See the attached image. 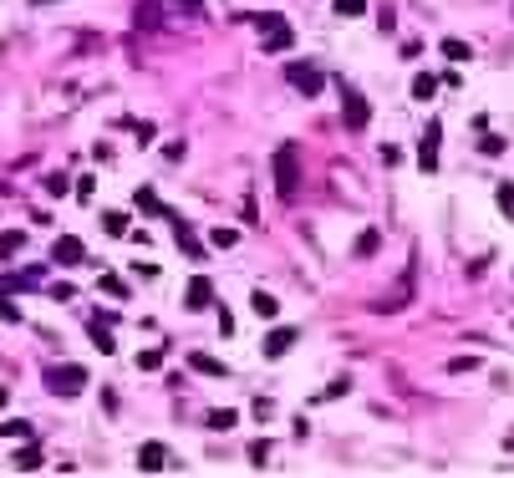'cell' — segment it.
<instances>
[{
  "label": "cell",
  "mask_w": 514,
  "mask_h": 478,
  "mask_svg": "<svg viewBox=\"0 0 514 478\" xmlns=\"http://www.w3.org/2000/svg\"><path fill=\"white\" fill-rule=\"evenodd\" d=\"M275 193H281L285 204L301 193V148H295V143L275 148Z\"/></svg>",
  "instance_id": "cell-1"
},
{
  "label": "cell",
  "mask_w": 514,
  "mask_h": 478,
  "mask_svg": "<svg viewBox=\"0 0 514 478\" xmlns=\"http://www.w3.org/2000/svg\"><path fill=\"white\" fill-rule=\"evenodd\" d=\"M46 392L51 397H82L87 392V366H77V361H61L46 372Z\"/></svg>",
  "instance_id": "cell-2"
},
{
  "label": "cell",
  "mask_w": 514,
  "mask_h": 478,
  "mask_svg": "<svg viewBox=\"0 0 514 478\" xmlns=\"http://www.w3.org/2000/svg\"><path fill=\"white\" fill-rule=\"evenodd\" d=\"M285 82H290L301 97H321V86H326V77H321L316 61H290V67H285Z\"/></svg>",
  "instance_id": "cell-3"
},
{
  "label": "cell",
  "mask_w": 514,
  "mask_h": 478,
  "mask_svg": "<svg viewBox=\"0 0 514 478\" xmlns=\"http://www.w3.org/2000/svg\"><path fill=\"white\" fill-rule=\"evenodd\" d=\"M341 117H347V133H367V122H372L367 97L352 92V86H341Z\"/></svg>",
  "instance_id": "cell-4"
},
{
  "label": "cell",
  "mask_w": 514,
  "mask_h": 478,
  "mask_svg": "<svg viewBox=\"0 0 514 478\" xmlns=\"http://www.w3.org/2000/svg\"><path fill=\"white\" fill-rule=\"evenodd\" d=\"M438 143H443V122H428L423 127V148H418V168L423 173H438Z\"/></svg>",
  "instance_id": "cell-5"
},
{
  "label": "cell",
  "mask_w": 514,
  "mask_h": 478,
  "mask_svg": "<svg viewBox=\"0 0 514 478\" xmlns=\"http://www.w3.org/2000/svg\"><path fill=\"white\" fill-rule=\"evenodd\" d=\"M295 341H301V331H295V325H275V331L265 336V346H260V351H265V356L275 361V356H285V351H290Z\"/></svg>",
  "instance_id": "cell-6"
},
{
  "label": "cell",
  "mask_w": 514,
  "mask_h": 478,
  "mask_svg": "<svg viewBox=\"0 0 514 478\" xmlns=\"http://www.w3.org/2000/svg\"><path fill=\"white\" fill-rule=\"evenodd\" d=\"M133 26L138 31H163V0H138L133 6Z\"/></svg>",
  "instance_id": "cell-7"
},
{
  "label": "cell",
  "mask_w": 514,
  "mask_h": 478,
  "mask_svg": "<svg viewBox=\"0 0 514 478\" xmlns=\"http://www.w3.org/2000/svg\"><path fill=\"white\" fill-rule=\"evenodd\" d=\"M82 254H87V250H82L77 234H61L56 245H51V259H56V265H82Z\"/></svg>",
  "instance_id": "cell-8"
},
{
  "label": "cell",
  "mask_w": 514,
  "mask_h": 478,
  "mask_svg": "<svg viewBox=\"0 0 514 478\" xmlns=\"http://www.w3.org/2000/svg\"><path fill=\"white\" fill-rule=\"evenodd\" d=\"M290 46H295V31L285 26V20H281V26H270L265 41H260V51H270V56H281V51H290Z\"/></svg>",
  "instance_id": "cell-9"
},
{
  "label": "cell",
  "mask_w": 514,
  "mask_h": 478,
  "mask_svg": "<svg viewBox=\"0 0 514 478\" xmlns=\"http://www.w3.org/2000/svg\"><path fill=\"white\" fill-rule=\"evenodd\" d=\"M184 306H188V311H209V306H214V285H209L204 275H199V280H188V295H184Z\"/></svg>",
  "instance_id": "cell-10"
},
{
  "label": "cell",
  "mask_w": 514,
  "mask_h": 478,
  "mask_svg": "<svg viewBox=\"0 0 514 478\" xmlns=\"http://www.w3.org/2000/svg\"><path fill=\"white\" fill-rule=\"evenodd\" d=\"M138 468H143V473L168 468V448H163V443H143V448H138Z\"/></svg>",
  "instance_id": "cell-11"
},
{
  "label": "cell",
  "mask_w": 514,
  "mask_h": 478,
  "mask_svg": "<svg viewBox=\"0 0 514 478\" xmlns=\"http://www.w3.org/2000/svg\"><path fill=\"white\" fill-rule=\"evenodd\" d=\"M188 366H194V372H204V377H229V366L214 361L209 351H188Z\"/></svg>",
  "instance_id": "cell-12"
},
{
  "label": "cell",
  "mask_w": 514,
  "mask_h": 478,
  "mask_svg": "<svg viewBox=\"0 0 514 478\" xmlns=\"http://www.w3.org/2000/svg\"><path fill=\"white\" fill-rule=\"evenodd\" d=\"M377 245H382V229H361V234H356V245H352V254H356V259H372Z\"/></svg>",
  "instance_id": "cell-13"
},
{
  "label": "cell",
  "mask_w": 514,
  "mask_h": 478,
  "mask_svg": "<svg viewBox=\"0 0 514 478\" xmlns=\"http://www.w3.org/2000/svg\"><path fill=\"white\" fill-rule=\"evenodd\" d=\"M250 311L260 316V321H275V311H281V300H275V295H265V290H255V295H250Z\"/></svg>",
  "instance_id": "cell-14"
},
{
  "label": "cell",
  "mask_w": 514,
  "mask_h": 478,
  "mask_svg": "<svg viewBox=\"0 0 514 478\" xmlns=\"http://www.w3.org/2000/svg\"><path fill=\"white\" fill-rule=\"evenodd\" d=\"M138 209H143V214H153V219H168V214H174V209H163V204H158V193H153V188H138Z\"/></svg>",
  "instance_id": "cell-15"
},
{
  "label": "cell",
  "mask_w": 514,
  "mask_h": 478,
  "mask_svg": "<svg viewBox=\"0 0 514 478\" xmlns=\"http://www.w3.org/2000/svg\"><path fill=\"white\" fill-rule=\"evenodd\" d=\"M20 250H26V234H20V229H0V254H20Z\"/></svg>",
  "instance_id": "cell-16"
},
{
  "label": "cell",
  "mask_w": 514,
  "mask_h": 478,
  "mask_svg": "<svg viewBox=\"0 0 514 478\" xmlns=\"http://www.w3.org/2000/svg\"><path fill=\"white\" fill-rule=\"evenodd\" d=\"M204 422H209L214 432H229L234 422H240V412H229V407H219V412H209V418H204Z\"/></svg>",
  "instance_id": "cell-17"
},
{
  "label": "cell",
  "mask_w": 514,
  "mask_h": 478,
  "mask_svg": "<svg viewBox=\"0 0 514 478\" xmlns=\"http://www.w3.org/2000/svg\"><path fill=\"white\" fill-rule=\"evenodd\" d=\"M443 56H448V61H468V56H474V46L458 41V36H448V41H443Z\"/></svg>",
  "instance_id": "cell-18"
},
{
  "label": "cell",
  "mask_w": 514,
  "mask_h": 478,
  "mask_svg": "<svg viewBox=\"0 0 514 478\" xmlns=\"http://www.w3.org/2000/svg\"><path fill=\"white\" fill-rule=\"evenodd\" d=\"M92 346L97 351H117V341L107 336V321H97V316H92Z\"/></svg>",
  "instance_id": "cell-19"
},
{
  "label": "cell",
  "mask_w": 514,
  "mask_h": 478,
  "mask_svg": "<svg viewBox=\"0 0 514 478\" xmlns=\"http://www.w3.org/2000/svg\"><path fill=\"white\" fill-rule=\"evenodd\" d=\"M413 97H418V102H428V97H438V82L428 77V72H418V77H413Z\"/></svg>",
  "instance_id": "cell-20"
},
{
  "label": "cell",
  "mask_w": 514,
  "mask_h": 478,
  "mask_svg": "<svg viewBox=\"0 0 514 478\" xmlns=\"http://www.w3.org/2000/svg\"><path fill=\"white\" fill-rule=\"evenodd\" d=\"M31 285H41V270H20L6 280V290H31Z\"/></svg>",
  "instance_id": "cell-21"
},
{
  "label": "cell",
  "mask_w": 514,
  "mask_h": 478,
  "mask_svg": "<svg viewBox=\"0 0 514 478\" xmlns=\"http://www.w3.org/2000/svg\"><path fill=\"white\" fill-rule=\"evenodd\" d=\"M122 133H133V138H138V143L148 148V143H153V133H158V127H153V122H122Z\"/></svg>",
  "instance_id": "cell-22"
},
{
  "label": "cell",
  "mask_w": 514,
  "mask_h": 478,
  "mask_svg": "<svg viewBox=\"0 0 514 478\" xmlns=\"http://www.w3.org/2000/svg\"><path fill=\"white\" fill-rule=\"evenodd\" d=\"M209 245H214V250H234V245H240V229H214Z\"/></svg>",
  "instance_id": "cell-23"
},
{
  "label": "cell",
  "mask_w": 514,
  "mask_h": 478,
  "mask_svg": "<svg viewBox=\"0 0 514 478\" xmlns=\"http://www.w3.org/2000/svg\"><path fill=\"white\" fill-rule=\"evenodd\" d=\"M102 229H107V234H127V214H122V209L102 214Z\"/></svg>",
  "instance_id": "cell-24"
},
{
  "label": "cell",
  "mask_w": 514,
  "mask_h": 478,
  "mask_svg": "<svg viewBox=\"0 0 514 478\" xmlns=\"http://www.w3.org/2000/svg\"><path fill=\"white\" fill-rule=\"evenodd\" d=\"M15 468H26V473H31V468H41V448H31V443H26V448L15 453Z\"/></svg>",
  "instance_id": "cell-25"
},
{
  "label": "cell",
  "mask_w": 514,
  "mask_h": 478,
  "mask_svg": "<svg viewBox=\"0 0 514 478\" xmlns=\"http://www.w3.org/2000/svg\"><path fill=\"white\" fill-rule=\"evenodd\" d=\"M352 392V377H336L331 387H321V402H331V397H347Z\"/></svg>",
  "instance_id": "cell-26"
},
{
  "label": "cell",
  "mask_w": 514,
  "mask_h": 478,
  "mask_svg": "<svg viewBox=\"0 0 514 478\" xmlns=\"http://www.w3.org/2000/svg\"><path fill=\"white\" fill-rule=\"evenodd\" d=\"M331 11L352 20V15H361V11H367V0H331Z\"/></svg>",
  "instance_id": "cell-27"
},
{
  "label": "cell",
  "mask_w": 514,
  "mask_h": 478,
  "mask_svg": "<svg viewBox=\"0 0 514 478\" xmlns=\"http://www.w3.org/2000/svg\"><path fill=\"white\" fill-rule=\"evenodd\" d=\"M479 153L499 158V153H504V138H499V133H484V138H479Z\"/></svg>",
  "instance_id": "cell-28"
},
{
  "label": "cell",
  "mask_w": 514,
  "mask_h": 478,
  "mask_svg": "<svg viewBox=\"0 0 514 478\" xmlns=\"http://www.w3.org/2000/svg\"><path fill=\"white\" fill-rule=\"evenodd\" d=\"M97 285H102V295H117V300H127V285H122V280H117V275H102V280H97Z\"/></svg>",
  "instance_id": "cell-29"
},
{
  "label": "cell",
  "mask_w": 514,
  "mask_h": 478,
  "mask_svg": "<svg viewBox=\"0 0 514 478\" xmlns=\"http://www.w3.org/2000/svg\"><path fill=\"white\" fill-rule=\"evenodd\" d=\"M67 188H72V179H67V173H46V193H56V199H61Z\"/></svg>",
  "instance_id": "cell-30"
},
{
  "label": "cell",
  "mask_w": 514,
  "mask_h": 478,
  "mask_svg": "<svg viewBox=\"0 0 514 478\" xmlns=\"http://www.w3.org/2000/svg\"><path fill=\"white\" fill-rule=\"evenodd\" d=\"M163 6H174L184 15H204V0H163Z\"/></svg>",
  "instance_id": "cell-31"
},
{
  "label": "cell",
  "mask_w": 514,
  "mask_h": 478,
  "mask_svg": "<svg viewBox=\"0 0 514 478\" xmlns=\"http://www.w3.org/2000/svg\"><path fill=\"white\" fill-rule=\"evenodd\" d=\"M499 209H504V219H514V183H499Z\"/></svg>",
  "instance_id": "cell-32"
},
{
  "label": "cell",
  "mask_w": 514,
  "mask_h": 478,
  "mask_svg": "<svg viewBox=\"0 0 514 478\" xmlns=\"http://www.w3.org/2000/svg\"><path fill=\"white\" fill-rule=\"evenodd\" d=\"M0 432H6V438H31V422H11V418H6V422H0Z\"/></svg>",
  "instance_id": "cell-33"
},
{
  "label": "cell",
  "mask_w": 514,
  "mask_h": 478,
  "mask_svg": "<svg viewBox=\"0 0 514 478\" xmlns=\"http://www.w3.org/2000/svg\"><path fill=\"white\" fill-rule=\"evenodd\" d=\"M377 31L392 36V31H397V15H392V11H377Z\"/></svg>",
  "instance_id": "cell-34"
},
{
  "label": "cell",
  "mask_w": 514,
  "mask_h": 478,
  "mask_svg": "<svg viewBox=\"0 0 514 478\" xmlns=\"http://www.w3.org/2000/svg\"><path fill=\"white\" fill-rule=\"evenodd\" d=\"M265 458H270V443H265V438H260V443H250V463H255V468H260Z\"/></svg>",
  "instance_id": "cell-35"
},
{
  "label": "cell",
  "mask_w": 514,
  "mask_h": 478,
  "mask_svg": "<svg viewBox=\"0 0 514 478\" xmlns=\"http://www.w3.org/2000/svg\"><path fill=\"white\" fill-rule=\"evenodd\" d=\"M138 366H143V372H158V366H163V351H143Z\"/></svg>",
  "instance_id": "cell-36"
},
{
  "label": "cell",
  "mask_w": 514,
  "mask_h": 478,
  "mask_svg": "<svg viewBox=\"0 0 514 478\" xmlns=\"http://www.w3.org/2000/svg\"><path fill=\"white\" fill-rule=\"evenodd\" d=\"M474 366H479L474 356H458V361H448V372H454V377H463V372H474Z\"/></svg>",
  "instance_id": "cell-37"
},
{
  "label": "cell",
  "mask_w": 514,
  "mask_h": 478,
  "mask_svg": "<svg viewBox=\"0 0 514 478\" xmlns=\"http://www.w3.org/2000/svg\"><path fill=\"white\" fill-rule=\"evenodd\" d=\"M0 321H11V325H20V311L11 306V300H6V295H0Z\"/></svg>",
  "instance_id": "cell-38"
},
{
  "label": "cell",
  "mask_w": 514,
  "mask_h": 478,
  "mask_svg": "<svg viewBox=\"0 0 514 478\" xmlns=\"http://www.w3.org/2000/svg\"><path fill=\"white\" fill-rule=\"evenodd\" d=\"M51 300H77V285H51Z\"/></svg>",
  "instance_id": "cell-39"
},
{
  "label": "cell",
  "mask_w": 514,
  "mask_h": 478,
  "mask_svg": "<svg viewBox=\"0 0 514 478\" xmlns=\"http://www.w3.org/2000/svg\"><path fill=\"white\" fill-rule=\"evenodd\" d=\"M219 336H234V316H229L224 306H219Z\"/></svg>",
  "instance_id": "cell-40"
},
{
  "label": "cell",
  "mask_w": 514,
  "mask_h": 478,
  "mask_svg": "<svg viewBox=\"0 0 514 478\" xmlns=\"http://www.w3.org/2000/svg\"><path fill=\"white\" fill-rule=\"evenodd\" d=\"M6 402H11V392H6V382H0V407H6Z\"/></svg>",
  "instance_id": "cell-41"
},
{
  "label": "cell",
  "mask_w": 514,
  "mask_h": 478,
  "mask_svg": "<svg viewBox=\"0 0 514 478\" xmlns=\"http://www.w3.org/2000/svg\"><path fill=\"white\" fill-rule=\"evenodd\" d=\"M31 6H46V0H31Z\"/></svg>",
  "instance_id": "cell-42"
}]
</instances>
